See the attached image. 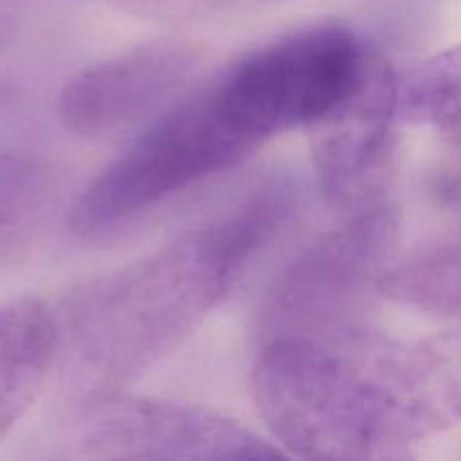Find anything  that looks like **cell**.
Returning <instances> with one entry per match:
<instances>
[{
  "label": "cell",
  "instance_id": "cell-5",
  "mask_svg": "<svg viewBox=\"0 0 461 461\" xmlns=\"http://www.w3.org/2000/svg\"><path fill=\"white\" fill-rule=\"evenodd\" d=\"M374 48L347 25L306 27L246 54L212 84L234 126L261 147L320 124L349 97Z\"/></svg>",
  "mask_w": 461,
  "mask_h": 461
},
{
  "label": "cell",
  "instance_id": "cell-14",
  "mask_svg": "<svg viewBox=\"0 0 461 461\" xmlns=\"http://www.w3.org/2000/svg\"><path fill=\"white\" fill-rule=\"evenodd\" d=\"M108 3L144 18H185L196 14L205 0H108Z\"/></svg>",
  "mask_w": 461,
  "mask_h": 461
},
{
  "label": "cell",
  "instance_id": "cell-8",
  "mask_svg": "<svg viewBox=\"0 0 461 461\" xmlns=\"http://www.w3.org/2000/svg\"><path fill=\"white\" fill-rule=\"evenodd\" d=\"M196 68V48L185 41L135 45L68 81L59 95V122L90 142L147 129L178 102Z\"/></svg>",
  "mask_w": 461,
  "mask_h": 461
},
{
  "label": "cell",
  "instance_id": "cell-11",
  "mask_svg": "<svg viewBox=\"0 0 461 461\" xmlns=\"http://www.w3.org/2000/svg\"><path fill=\"white\" fill-rule=\"evenodd\" d=\"M399 122L430 129L461 162V43L399 72Z\"/></svg>",
  "mask_w": 461,
  "mask_h": 461
},
{
  "label": "cell",
  "instance_id": "cell-3",
  "mask_svg": "<svg viewBox=\"0 0 461 461\" xmlns=\"http://www.w3.org/2000/svg\"><path fill=\"white\" fill-rule=\"evenodd\" d=\"M257 149L230 120L210 81L142 129L135 142L81 189L68 225L79 237L120 228L232 169Z\"/></svg>",
  "mask_w": 461,
  "mask_h": 461
},
{
  "label": "cell",
  "instance_id": "cell-2",
  "mask_svg": "<svg viewBox=\"0 0 461 461\" xmlns=\"http://www.w3.org/2000/svg\"><path fill=\"white\" fill-rule=\"evenodd\" d=\"M252 396L273 435L304 461H417L381 392L336 349L268 342L252 369Z\"/></svg>",
  "mask_w": 461,
  "mask_h": 461
},
{
  "label": "cell",
  "instance_id": "cell-7",
  "mask_svg": "<svg viewBox=\"0 0 461 461\" xmlns=\"http://www.w3.org/2000/svg\"><path fill=\"white\" fill-rule=\"evenodd\" d=\"M399 72L374 48L349 97L309 131L320 189L349 214L385 203L399 158Z\"/></svg>",
  "mask_w": 461,
  "mask_h": 461
},
{
  "label": "cell",
  "instance_id": "cell-16",
  "mask_svg": "<svg viewBox=\"0 0 461 461\" xmlns=\"http://www.w3.org/2000/svg\"><path fill=\"white\" fill-rule=\"evenodd\" d=\"M230 461H288V459L284 457L277 448H273V446L266 444V441L261 439L255 448L246 450V453L239 455V457H234Z\"/></svg>",
  "mask_w": 461,
  "mask_h": 461
},
{
  "label": "cell",
  "instance_id": "cell-12",
  "mask_svg": "<svg viewBox=\"0 0 461 461\" xmlns=\"http://www.w3.org/2000/svg\"><path fill=\"white\" fill-rule=\"evenodd\" d=\"M381 297L423 315L461 324V234L432 243L392 266Z\"/></svg>",
  "mask_w": 461,
  "mask_h": 461
},
{
  "label": "cell",
  "instance_id": "cell-9",
  "mask_svg": "<svg viewBox=\"0 0 461 461\" xmlns=\"http://www.w3.org/2000/svg\"><path fill=\"white\" fill-rule=\"evenodd\" d=\"M329 349L374 383L414 444L461 423V324L412 342L372 327Z\"/></svg>",
  "mask_w": 461,
  "mask_h": 461
},
{
  "label": "cell",
  "instance_id": "cell-4",
  "mask_svg": "<svg viewBox=\"0 0 461 461\" xmlns=\"http://www.w3.org/2000/svg\"><path fill=\"white\" fill-rule=\"evenodd\" d=\"M399 216L387 203L349 214L284 268L261 306L264 345L336 347L372 329L374 302L392 268Z\"/></svg>",
  "mask_w": 461,
  "mask_h": 461
},
{
  "label": "cell",
  "instance_id": "cell-6",
  "mask_svg": "<svg viewBox=\"0 0 461 461\" xmlns=\"http://www.w3.org/2000/svg\"><path fill=\"white\" fill-rule=\"evenodd\" d=\"M259 441L216 410L122 392L81 401L61 461H230Z\"/></svg>",
  "mask_w": 461,
  "mask_h": 461
},
{
  "label": "cell",
  "instance_id": "cell-1",
  "mask_svg": "<svg viewBox=\"0 0 461 461\" xmlns=\"http://www.w3.org/2000/svg\"><path fill=\"white\" fill-rule=\"evenodd\" d=\"M291 212L288 189L264 187L81 288L57 320L66 378L81 401L129 392L189 340Z\"/></svg>",
  "mask_w": 461,
  "mask_h": 461
},
{
  "label": "cell",
  "instance_id": "cell-10",
  "mask_svg": "<svg viewBox=\"0 0 461 461\" xmlns=\"http://www.w3.org/2000/svg\"><path fill=\"white\" fill-rule=\"evenodd\" d=\"M59 354V324L39 300L0 306V444L43 390Z\"/></svg>",
  "mask_w": 461,
  "mask_h": 461
},
{
  "label": "cell",
  "instance_id": "cell-15",
  "mask_svg": "<svg viewBox=\"0 0 461 461\" xmlns=\"http://www.w3.org/2000/svg\"><path fill=\"white\" fill-rule=\"evenodd\" d=\"M21 23L18 0H0V57L14 45Z\"/></svg>",
  "mask_w": 461,
  "mask_h": 461
},
{
  "label": "cell",
  "instance_id": "cell-13",
  "mask_svg": "<svg viewBox=\"0 0 461 461\" xmlns=\"http://www.w3.org/2000/svg\"><path fill=\"white\" fill-rule=\"evenodd\" d=\"M52 203V174L43 162L0 153V264L25 250Z\"/></svg>",
  "mask_w": 461,
  "mask_h": 461
}]
</instances>
